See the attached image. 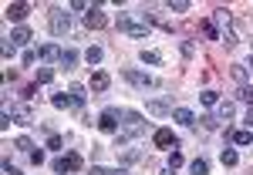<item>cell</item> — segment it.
Returning <instances> with one entry per match:
<instances>
[{
	"instance_id": "1",
	"label": "cell",
	"mask_w": 253,
	"mask_h": 175,
	"mask_svg": "<svg viewBox=\"0 0 253 175\" xmlns=\"http://www.w3.org/2000/svg\"><path fill=\"white\" fill-rule=\"evenodd\" d=\"M149 132V121L145 115H138V111H125L122 108V128H118V145L115 148H125V145H132L138 135H145Z\"/></svg>"
},
{
	"instance_id": "2",
	"label": "cell",
	"mask_w": 253,
	"mask_h": 175,
	"mask_svg": "<svg viewBox=\"0 0 253 175\" xmlns=\"http://www.w3.org/2000/svg\"><path fill=\"white\" fill-rule=\"evenodd\" d=\"M115 27L122 31V34H128V37H135V40H145V37H149V24H145V20L138 24V20H132L128 14H118Z\"/></svg>"
},
{
	"instance_id": "3",
	"label": "cell",
	"mask_w": 253,
	"mask_h": 175,
	"mask_svg": "<svg viewBox=\"0 0 253 175\" xmlns=\"http://www.w3.org/2000/svg\"><path fill=\"white\" fill-rule=\"evenodd\" d=\"M95 125L105 135H118V128H122V108H105V111L98 115Z\"/></svg>"
},
{
	"instance_id": "4",
	"label": "cell",
	"mask_w": 253,
	"mask_h": 175,
	"mask_svg": "<svg viewBox=\"0 0 253 175\" xmlns=\"http://www.w3.org/2000/svg\"><path fill=\"white\" fill-rule=\"evenodd\" d=\"M47 27H51L54 37H64V34L71 31V17H68L61 7H51V14H47Z\"/></svg>"
},
{
	"instance_id": "5",
	"label": "cell",
	"mask_w": 253,
	"mask_h": 175,
	"mask_svg": "<svg viewBox=\"0 0 253 175\" xmlns=\"http://www.w3.org/2000/svg\"><path fill=\"white\" fill-rule=\"evenodd\" d=\"M84 169V162H81L78 152H68L64 158H54V172L58 175H68V172H81Z\"/></svg>"
},
{
	"instance_id": "6",
	"label": "cell",
	"mask_w": 253,
	"mask_h": 175,
	"mask_svg": "<svg viewBox=\"0 0 253 175\" xmlns=\"http://www.w3.org/2000/svg\"><path fill=\"white\" fill-rule=\"evenodd\" d=\"M122 78L128 81V84H135V88H156V84H159L149 71H135V68H125V71H122Z\"/></svg>"
},
{
	"instance_id": "7",
	"label": "cell",
	"mask_w": 253,
	"mask_h": 175,
	"mask_svg": "<svg viewBox=\"0 0 253 175\" xmlns=\"http://www.w3.org/2000/svg\"><path fill=\"white\" fill-rule=\"evenodd\" d=\"M152 141H156V148H169V152L179 148V138L172 135V128H156L152 132Z\"/></svg>"
},
{
	"instance_id": "8",
	"label": "cell",
	"mask_w": 253,
	"mask_h": 175,
	"mask_svg": "<svg viewBox=\"0 0 253 175\" xmlns=\"http://www.w3.org/2000/svg\"><path fill=\"white\" fill-rule=\"evenodd\" d=\"M108 24H112V20L101 14V7H91V10L84 14V27H88V31H105Z\"/></svg>"
},
{
	"instance_id": "9",
	"label": "cell",
	"mask_w": 253,
	"mask_h": 175,
	"mask_svg": "<svg viewBox=\"0 0 253 175\" xmlns=\"http://www.w3.org/2000/svg\"><path fill=\"white\" fill-rule=\"evenodd\" d=\"M27 14H31V3H7V7H3V17L17 20V27L27 20Z\"/></svg>"
},
{
	"instance_id": "10",
	"label": "cell",
	"mask_w": 253,
	"mask_h": 175,
	"mask_svg": "<svg viewBox=\"0 0 253 175\" xmlns=\"http://www.w3.org/2000/svg\"><path fill=\"white\" fill-rule=\"evenodd\" d=\"M7 111H10V118H14V125H34V111H31V105H10Z\"/></svg>"
},
{
	"instance_id": "11",
	"label": "cell",
	"mask_w": 253,
	"mask_h": 175,
	"mask_svg": "<svg viewBox=\"0 0 253 175\" xmlns=\"http://www.w3.org/2000/svg\"><path fill=\"white\" fill-rule=\"evenodd\" d=\"M210 20H213V27H216V31L223 34V31H230V24H233V14H230V10H223V7H216Z\"/></svg>"
},
{
	"instance_id": "12",
	"label": "cell",
	"mask_w": 253,
	"mask_h": 175,
	"mask_svg": "<svg viewBox=\"0 0 253 175\" xmlns=\"http://www.w3.org/2000/svg\"><path fill=\"white\" fill-rule=\"evenodd\" d=\"M145 152L135 148V145H125V148H118V162H125V165H132V162H142Z\"/></svg>"
},
{
	"instance_id": "13",
	"label": "cell",
	"mask_w": 253,
	"mask_h": 175,
	"mask_svg": "<svg viewBox=\"0 0 253 175\" xmlns=\"http://www.w3.org/2000/svg\"><path fill=\"white\" fill-rule=\"evenodd\" d=\"M61 54H64V47H58V44H51V40L38 47V58H41V61H61Z\"/></svg>"
},
{
	"instance_id": "14",
	"label": "cell",
	"mask_w": 253,
	"mask_h": 175,
	"mask_svg": "<svg viewBox=\"0 0 253 175\" xmlns=\"http://www.w3.org/2000/svg\"><path fill=\"white\" fill-rule=\"evenodd\" d=\"M112 88V78H108V71H91V91L101 95V91H108Z\"/></svg>"
},
{
	"instance_id": "15",
	"label": "cell",
	"mask_w": 253,
	"mask_h": 175,
	"mask_svg": "<svg viewBox=\"0 0 253 175\" xmlns=\"http://www.w3.org/2000/svg\"><path fill=\"white\" fill-rule=\"evenodd\" d=\"M31 37H34V34H31V27H27V24H20V27H14V31H10V40H14L17 47L31 44Z\"/></svg>"
},
{
	"instance_id": "16",
	"label": "cell",
	"mask_w": 253,
	"mask_h": 175,
	"mask_svg": "<svg viewBox=\"0 0 253 175\" xmlns=\"http://www.w3.org/2000/svg\"><path fill=\"white\" fill-rule=\"evenodd\" d=\"M68 95H71V101H75V108H84V101H88V95H84V84H71L68 88Z\"/></svg>"
},
{
	"instance_id": "17",
	"label": "cell",
	"mask_w": 253,
	"mask_h": 175,
	"mask_svg": "<svg viewBox=\"0 0 253 175\" xmlns=\"http://www.w3.org/2000/svg\"><path fill=\"white\" fill-rule=\"evenodd\" d=\"M172 121H179V125H196V115L189 111V108H172Z\"/></svg>"
},
{
	"instance_id": "18",
	"label": "cell",
	"mask_w": 253,
	"mask_h": 175,
	"mask_svg": "<svg viewBox=\"0 0 253 175\" xmlns=\"http://www.w3.org/2000/svg\"><path fill=\"white\" fill-rule=\"evenodd\" d=\"M145 111H149V115H156V118H166V115H172V108H169L166 101H149V105H145Z\"/></svg>"
},
{
	"instance_id": "19",
	"label": "cell",
	"mask_w": 253,
	"mask_h": 175,
	"mask_svg": "<svg viewBox=\"0 0 253 175\" xmlns=\"http://www.w3.org/2000/svg\"><path fill=\"white\" fill-rule=\"evenodd\" d=\"M233 115H236V105H233V101H219V105H216V118H219V121H230Z\"/></svg>"
},
{
	"instance_id": "20",
	"label": "cell",
	"mask_w": 253,
	"mask_h": 175,
	"mask_svg": "<svg viewBox=\"0 0 253 175\" xmlns=\"http://www.w3.org/2000/svg\"><path fill=\"white\" fill-rule=\"evenodd\" d=\"M58 64L64 68V71H71V68L78 64V51H75V47H64V54H61V61H58Z\"/></svg>"
},
{
	"instance_id": "21",
	"label": "cell",
	"mask_w": 253,
	"mask_h": 175,
	"mask_svg": "<svg viewBox=\"0 0 253 175\" xmlns=\"http://www.w3.org/2000/svg\"><path fill=\"white\" fill-rule=\"evenodd\" d=\"M226 135L233 138V145H253V132H250V128H240V132H226Z\"/></svg>"
},
{
	"instance_id": "22",
	"label": "cell",
	"mask_w": 253,
	"mask_h": 175,
	"mask_svg": "<svg viewBox=\"0 0 253 175\" xmlns=\"http://www.w3.org/2000/svg\"><path fill=\"white\" fill-rule=\"evenodd\" d=\"M142 17H145V24H156V27H162V31H166V34H172V24H169V20H162L159 14H152V10H145Z\"/></svg>"
},
{
	"instance_id": "23",
	"label": "cell",
	"mask_w": 253,
	"mask_h": 175,
	"mask_svg": "<svg viewBox=\"0 0 253 175\" xmlns=\"http://www.w3.org/2000/svg\"><path fill=\"white\" fill-rule=\"evenodd\" d=\"M219 162H223L226 169H233V165H240V155H236V148H223V152H219Z\"/></svg>"
},
{
	"instance_id": "24",
	"label": "cell",
	"mask_w": 253,
	"mask_h": 175,
	"mask_svg": "<svg viewBox=\"0 0 253 175\" xmlns=\"http://www.w3.org/2000/svg\"><path fill=\"white\" fill-rule=\"evenodd\" d=\"M199 101H203L206 108H216V105H219V91H213V88H206V91L199 95Z\"/></svg>"
},
{
	"instance_id": "25",
	"label": "cell",
	"mask_w": 253,
	"mask_h": 175,
	"mask_svg": "<svg viewBox=\"0 0 253 175\" xmlns=\"http://www.w3.org/2000/svg\"><path fill=\"white\" fill-rule=\"evenodd\" d=\"M51 105H54V108H75V101H71V95H64V91H58V95H51Z\"/></svg>"
},
{
	"instance_id": "26",
	"label": "cell",
	"mask_w": 253,
	"mask_h": 175,
	"mask_svg": "<svg viewBox=\"0 0 253 175\" xmlns=\"http://www.w3.org/2000/svg\"><path fill=\"white\" fill-rule=\"evenodd\" d=\"M236 101L253 105V84H240V88H236Z\"/></svg>"
},
{
	"instance_id": "27",
	"label": "cell",
	"mask_w": 253,
	"mask_h": 175,
	"mask_svg": "<svg viewBox=\"0 0 253 175\" xmlns=\"http://www.w3.org/2000/svg\"><path fill=\"white\" fill-rule=\"evenodd\" d=\"M138 61H142V64L159 68V64H162V54H159V51H142V54H138Z\"/></svg>"
},
{
	"instance_id": "28",
	"label": "cell",
	"mask_w": 253,
	"mask_h": 175,
	"mask_svg": "<svg viewBox=\"0 0 253 175\" xmlns=\"http://www.w3.org/2000/svg\"><path fill=\"white\" fill-rule=\"evenodd\" d=\"M14 148L24 152V155H31V152H34V141H31L27 135H20V138H14Z\"/></svg>"
},
{
	"instance_id": "29",
	"label": "cell",
	"mask_w": 253,
	"mask_h": 175,
	"mask_svg": "<svg viewBox=\"0 0 253 175\" xmlns=\"http://www.w3.org/2000/svg\"><path fill=\"white\" fill-rule=\"evenodd\" d=\"M189 172L193 175H210V162H206V158H196V162H189Z\"/></svg>"
},
{
	"instance_id": "30",
	"label": "cell",
	"mask_w": 253,
	"mask_h": 175,
	"mask_svg": "<svg viewBox=\"0 0 253 175\" xmlns=\"http://www.w3.org/2000/svg\"><path fill=\"white\" fill-rule=\"evenodd\" d=\"M0 54H3V58L10 61V58H14V54H17V44H14V40H10V37H3V40H0Z\"/></svg>"
},
{
	"instance_id": "31",
	"label": "cell",
	"mask_w": 253,
	"mask_h": 175,
	"mask_svg": "<svg viewBox=\"0 0 253 175\" xmlns=\"http://www.w3.org/2000/svg\"><path fill=\"white\" fill-rule=\"evenodd\" d=\"M230 74H233L236 84H247V74H250V71H247L243 64H233V68H230Z\"/></svg>"
},
{
	"instance_id": "32",
	"label": "cell",
	"mask_w": 253,
	"mask_h": 175,
	"mask_svg": "<svg viewBox=\"0 0 253 175\" xmlns=\"http://www.w3.org/2000/svg\"><path fill=\"white\" fill-rule=\"evenodd\" d=\"M166 7H169V10H172V14H186V10H189V7H193V3H189V0H169V3H166Z\"/></svg>"
},
{
	"instance_id": "33",
	"label": "cell",
	"mask_w": 253,
	"mask_h": 175,
	"mask_svg": "<svg viewBox=\"0 0 253 175\" xmlns=\"http://www.w3.org/2000/svg\"><path fill=\"white\" fill-rule=\"evenodd\" d=\"M101 58H105V51H101V47H88V51H84V61H88V64H98Z\"/></svg>"
},
{
	"instance_id": "34",
	"label": "cell",
	"mask_w": 253,
	"mask_h": 175,
	"mask_svg": "<svg viewBox=\"0 0 253 175\" xmlns=\"http://www.w3.org/2000/svg\"><path fill=\"white\" fill-rule=\"evenodd\" d=\"M20 98H24V101H34V98H38V81H34V84H24V88H20Z\"/></svg>"
},
{
	"instance_id": "35",
	"label": "cell",
	"mask_w": 253,
	"mask_h": 175,
	"mask_svg": "<svg viewBox=\"0 0 253 175\" xmlns=\"http://www.w3.org/2000/svg\"><path fill=\"white\" fill-rule=\"evenodd\" d=\"M54 81V68H41L38 71V84H51Z\"/></svg>"
},
{
	"instance_id": "36",
	"label": "cell",
	"mask_w": 253,
	"mask_h": 175,
	"mask_svg": "<svg viewBox=\"0 0 253 175\" xmlns=\"http://www.w3.org/2000/svg\"><path fill=\"white\" fill-rule=\"evenodd\" d=\"M199 121H203V128H206V132H216V128H219V118H216V115H203Z\"/></svg>"
},
{
	"instance_id": "37",
	"label": "cell",
	"mask_w": 253,
	"mask_h": 175,
	"mask_svg": "<svg viewBox=\"0 0 253 175\" xmlns=\"http://www.w3.org/2000/svg\"><path fill=\"white\" fill-rule=\"evenodd\" d=\"M169 169H182V152H179V148H172V152H169Z\"/></svg>"
},
{
	"instance_id": "38",
	"label": "cell",
	"mask_w": 253,
	"mask_h": 175,
	"mask_svg": "<svg viewBox=\"0 0 253 175\" xmlns=\"http://www.w3.org/2000/svg\"><path fill=\"white\" fill-rule=\"evenodd\" d=\"M203 34H206L210 40H219V31L213 27V20H203Z\"/></svg>"
},
{
	"instance_id": "39",
	"label": "cell",
	"mask_w": 253,
	"mask_h": 175,
	"mask_svg": "<svg viewBox=\"0 0 253 175\" xmlns=\"http://www.w3.org/2000/svg\"><path fill=\"white\" fill-rule=\"evenodd\" d=\"M68 10H84V14H88V10H91V3H84V0H71V3H68Z\"/></svg>"
},
{
	"instance_id": "40",
	"label": "cell",
	"mask_w": 253,
	"mask_h": 175,
	"mask_svg": "<svg viewBox=\"0 0 253 175\" xmlns=\"http://www.w3.org/2000/svg\"><path fill=\"white\" fill-rule=\"evenodd\" d=\"M61 145H64V138H61L58 132H54V135H47V148H54V152H58Z\"/></svg>"
},
{
	"instance_id": "41",
	"label": "cell",
	"mask_w": 253,
	"mask_h": 175,
	"mask_svg": "<svg viewBox=\"0 0 253 175\" xmlns=\"http://www.w3.org/2000/svg\"><path fill=\"white\" fill-rule=\"evenodd\" d=\"M10 125H14V118H10L7 108H3V115H0V128H3V132H10Z\"/></svg>"
},
{
	"instance_id": "42",
	"label": "cell",
	"mask_w": 253,
	"mask_h": 175,
	"mask_svg": "<svg viewBox=\"0 0 253 175\" xmlns=\"http://www.w3.org/2000/svg\"><path fill=\"white\" fill-rule=\"evenodd\" d=\"M34 61H38V54H34V51H24V54H20V64H24V68H31Z\"/></svg>"
},
{
	"instance_id": "43",
	"label": "cell",
	"mask_w": 253,
	"mask_h": 175,
	"mask_svg": "<svg viewBox=\"0 0 253 175\" xmlns=\"http://www.w3.org/2000/svg\"><path fill=\"white\" fill-rule=\"evenodd\" d=\"M179 51H182V58H193V54H196V47L189 44V40H182V44H179Z\"/></svg>"
},
{
	"instance_id": "44",
	"label": "cell",
	"mask_w": 253,
	"mask_h": 175,
	"mask_svg": "<svg viewBox=\"0 0 253 175\" xmlns=\"http://www.w3.org/2000/svg\"><path fill=\"white\" fill-rule=\"evenodd\" d=\"M27 158H31L34 165H41V162H44V152H41V148H38V152H31V155H27Z\"/></svg>"
},
{
	"instance_id": "45",
	"label": "cell",
	"mask_w": 253,
	"mask_h": 175,
	"mask_svg": "<svg viewBox=\"0 0 253 175\" xmlns=\"http://www.w3.org/2000/svg\"><path fill=\"white\" fill-rule=\"evenodd\" d=\"M3 81H7V84H10V81H17V71H14V68H7V71H3Z\"/></svg>"
},
{
	"instance_id": "46",
	"label": "cell",
	"mask_w": 253,
	"mask_h": 175,
	"mask_svg": "<svg viewBox=\"0 0 253 175\" xmlns=\"http://www.w3.org/2000/svg\"><path fill=\"white\" fill-rule=\"evenodd\" d=\"M108 175H132V172H128L125 165H118V169H108Z\"/></svg>"
},
{
	"instance_id": "47",
	"label": "cell",
	"mask_w": 253,
	"mask_h": 175,
	"mask_svg": "<svg viewBox=\"0 0 253 175\" xmlns=\"http://www.w3.org/2000/svg\"><path fill=\"white\" fill-rule=\"evenodd\" d=\"M88 175H108V169H101V165H91V169H88Z\"/></svg>"
},
{
	"instance_id": "48",
	"label": "cell",
	"mask_w": 253,
	"mask_h": 175,
	"mask_svg": "<svg viewBox=\"0 0 253 175\" xmlns=\"http://www.w3.org/2000/svg\"><path fill=\"white\" fill-rule=\"evenodd\" d=\"M159 175H175V172H172V169H169V165H166V169H162V172H159Z\"/></svg>"
},
{
	"instance_id": "49",
	"label": "cell",
	"mask_w": 253,
	"mask_h": 175,
	"mask_svg": "<svg viewBox=\"0 0 253 175\" xmlns=\"http://www.w3.org/2000/svg\"><path fill=\"white\" fill-rule=\"evenodd\" d=\"M247 71H253V58H250V64H247Z\"/></svg>"
}]
</instances>
